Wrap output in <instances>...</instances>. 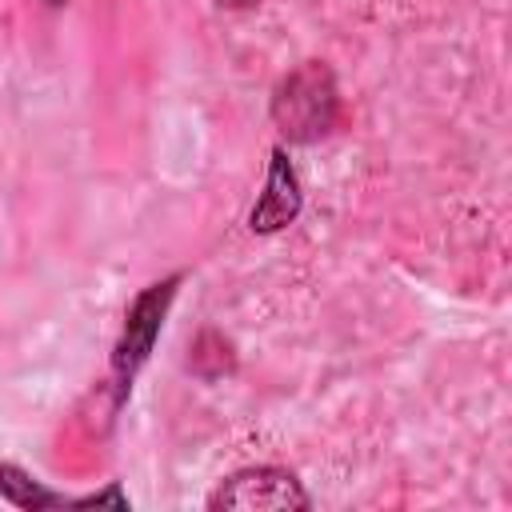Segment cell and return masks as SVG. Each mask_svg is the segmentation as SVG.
I'll return each mask as SVG.
<instances>
[{
	"label": "cell",
	"mask_w": 512,
	"mask_h": 512,
	"mask_svg": "<svg viewBox=\"0 0 512 512\" xmlns=\"http://www.w3.org/2000/svg\"><path fill=\"white\" fill-rule=\"evenodd\" d=\"M272 112H276V124H280L284 136H292V140H316L336 120V88H332V76L320 64L296 68L280 84Z\"/></svg>",
	"instance_id": "6da1fadb"
},
{
	"label": "cell",
	"mask_w": 512,
	"mask_h": 512,
	"mask_svg": "<svg viewBox=\"0 0 512 512\" xmlns=\"http://www.w3.org/2000/svg\"><path fill=\"white\" fill-rule=\"evenodd\" d=\"M308 496L300 492L296 476L280 468H248L236 472L216 496L212 508H304Z\"/></svg>",
	"instance_id": "7a4b0ae2"
},
{
	"label": "cell",
	"mask_w": 512,
	"mask_h": 512,
	"mask_svg": "<svg viewBox=\"0 0 512 512\" xmlns=\"http://www.w3.org/2000/svg\"><path fill=\"white\" fill-rule=\"evenodd\" d=\"M220 4H232V8H248V4H256V0H220Z\"/></svg>",
	"instance_id": "3957f363"
}]
</instances>
